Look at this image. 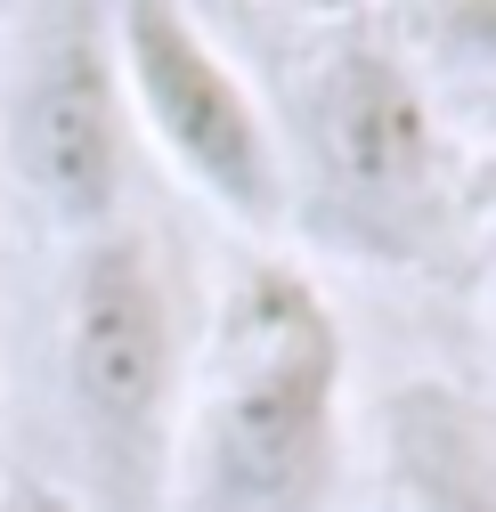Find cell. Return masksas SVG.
Segmentation results:
<instances>
[{"label":"cell","mask_w":496,"mask_h":512,"mask_svg":"<svg viewBox=\"0 0 496 512\" xmlns=\"http://www.w3.org/2000/svg\"><path fill=\"white\" fill-rule=\"evenodd\" d=\"M106 33H114L131 139H147L244 236H277L293 220L285 147H277L269 98L244 82L228 41L171 0H122V9H106Z\"/></svg>","instance_id":"5b68a950"},{"label":"cell","mask_w":496,"mask_h":512,"mask_svg":"<svg viewBox=\"0 0 496 512\" xmlns=\"http://www.w3.org/2000/svg\"><path fill=\"white\" fill-rule=\"evenodd\" d=\"M0 512H74L66 480H49V472H9L0 480Z\"/></svg>","instance_id":"ba28073f"},{"label":"cell","mask_w":496,"mask_h":512,"mask_svg":"<svg viewBox=\"0 0 496 512\" xmlns=\"http://www.w3.org/2000/svg\"><path fill=\"white\" fill-rule=\"evenodd\" d=\"M391 512H496V415L456 382H399L383 399Z\"/></svg>","instance_id":"8992f818"},{"label":"cell","mask_w":496,"mask_h":512,"mask_svg":"<svg viewBox=\"0 0 496 512\" xmlns=\"http://www.w3.org/2000/svg\"><path fill=\"white\" fill-rule=\"evenodd\" d=\"M415 66H440V74H464V82H496V9H407L391 17Z\"/></svg>","instance_id":"52a82bcc"},{"label":"cell","mask_w":496,"mask_h":512,"mask_svg":"<svg viewBox=\"0 0 496 512\" xmlns=\"http://www.w3.org/2000/svg\"><path fill=\"white\" fill-rule=\"evenodd\" d=\"M269 106L293 220L358 261L415 269L448 212V122L391 17H301Z\"/></svg>","instance_id":"7a4b0ae2"},{"label":"cell","mask_w":496,"mask_h":512,"mask_svg":"<svg viewBox=\"0 0 496 512\" xmlns=\"http://www.w3.org/2000/svg\"><path fill=\"white\" fill-rule=\"evenodd\" d=\"M188 317L147 228H106L74 244L57 285V391L82 456L74 512H163L171 423L188 374Z\"/></svg>","instance_id":"3957f363"},{"label":"cell","mask_w":496,"mask_h":512,"mask_svg":"<svg viewBox=\"0 0 496 512\" xmlns=\"http://www.w3.org/2000/svg\"><path fill=\"white\" fill-rule=\"evenodd\" d=\"M350 480V334L285 252L236 261L188 342L163 512H334Z\"/></svg>","instance_id":"6da1fadb"},{"label":"cell","mask_w":496,"mask_h":512,"mask_svg":"<svg viewBox=\"0 0 496 512\" xmlns=\"http://www.w3.org/2000/svg\"><path fill=\"white\" fill-rule=\"evenodd\" d=\"M131 147L106 9H0V171L66 252L131 220Z\"/></svg>","instance_id":"277c9868"}]
</instances>
